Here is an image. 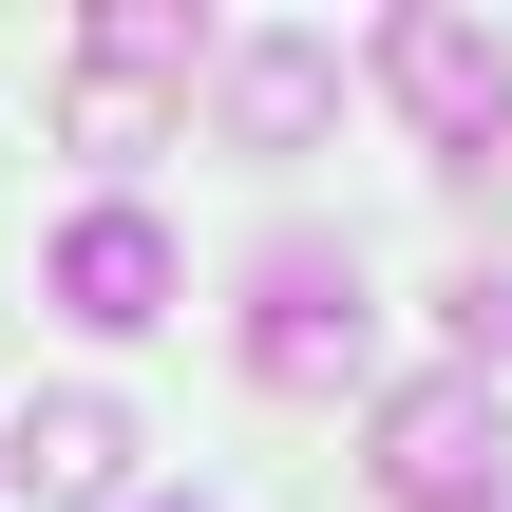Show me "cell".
Returning a JSON list of instances; mask_svg holds the SVG:
<instances>
[{
	"label": "cell",
	"mask_w": 512,
	"mask_h": 512,
	"mask_svg": "<svg viewBox=\"0 0 512 512\" xmlns=\"http://www.w3.org/2000/svg\"><path fill=\"white\" fill-rule=\"evenodd\" d=\"M247 380H266V399H342V380H380V304H361V266H342L323 228H285V247L247 266Z\"/></svg>",
	"instance_id": "1"
},
{
	"label": "cell",
	"mask_w": 512,
	"mask_h": 512,
	"mask_svg": "<svg viewBox=\"0 0 512 512\" xmlns=\"http://www.w3.org/2000/svg\"><path fill=\"white\" fill-rule=\"evenodd\" d=\"M380 95L456 152V171H512V38L494 19H456V0H399L380 19Z\"/></svg>",
	"instance_id": "2"
},
{
	"label": "cell",
	"mask_w": 512,
	"mask_h": 512,
	"mask_svg": "<svg viewBox=\"0 0 512 512\" xmlns=\"http://www.w3.org/2000/svg\"><path fill=\"white\" fill-rule=\"evenodd\" d=\"M494 456H512V418H494L475 361H437V380L380 399V494H399V512H475V494H494Z\"/></svg>",
	"instance_id": "3"
},
{
	"label": "cell",
	"mask_w": 512,
	"mask_h": 512,
	"mask_svg": "<svg viewBox=\"0 0 512 512\" xmlns=\"http://www.w3.org/2000/svg\"><path fill=\"white\" fill-rule=\"evenodd\" d=\"M38 285H57V323H171V304H190V266H171L152 209H76Z\"/></svg>",
	"instance_id": "4"
},
{
	"label": "cell",
	"mask_w": 512,
	"mask_h": 512,
	"mask_svg": "<svg viewBox=\"0 0 512 512\" xmlns=\"http://www.w3.org/2000/svg\"><path fill=\"white\" fill-rule=\"evenodd\" d=\"M209 95H228L247 152H304L342 114V38H209Z\"/></svg>",
	"instance_id": "5"
},
{
	"label": "cell",
	"mask_w": 512,
	"mask_h": 512,
	"mask_svg": "<svg viewBox=\"0 0 512 512\" xmlns=\"http://www.w3.org/2000/svg\"><path fill=\"white\" fill-rule=\"evenodd\" d=\"M114 456H133V418L76 380V399H19V437H0V494H19V512H95V494H114Z\"/></svg>",
	"instance_id": "6"
},
{
	"label": "cell",
	"mask_w": 512,
	"mask_h": 512,
	"mask_svg": "<svg viewBox=\"0 0 512 512\" xmlns=\"http://www.w3.org/2000/svg\"><path fill=\"white\" fill-rule=\"evenodd\" d=\"M76 76H133V95H171V76H209V19H190V0H95Z\"/></svg>",
	"instance_id": "7"
},
{
	"label": "cell",
	"mask_w": 512,
	"mask_h": 512,
	"mask_svg": "<svg viewBox=\"0 0 512 512\" xmlns=\"http://www.w3.org/2000/svg\"><path fill=\"white\" fill-rule=\"evenodd\" d=\"M57 133H76L95 171H133V152H171V95H133V76H76V95H57Z\"/></svg>",
	"instance_id": "8"
},
{
	"label": "cell",
	"mask_w": 512,
	"mask_h": 512,
	"mask_svg": "<svg viewBox=\"0 0 512 512\" xmlns=\"http://www.w3.org/2000/svg\"><path fill=\"white\" fill-rule=\"evenodd\" d=\"M456 342H475V380H512V266H475V304H456Z\"/></svg>",
	"instance_id": "9"
},
{
	"label": "cell",
	"mask_w": 512,
	"mask_h": 512,
	"mask_svg": "<svg viewBox=\"0 0 512 512\" xmlns=\"http://www.w3.org/2000/svg\"><path fill=\"white\" fill-rule=\"evenodd\" d=\"M171 512H209V494H171Z\"/></svg>",
	"instance_id": "10"
},
{
	"label": "cell",
	"mask_w": 512,
	"mask_h": 512,
	"mask_svg": "<svg viewBox=\"0 0 512 512\" xmlns=\"http://www.w3.org/2000/svg\"><path fill=\"white\" fill-rule=\"evenodd\" d=\"M475 512H512V494H475Z\"/></svg>",
	"instance_id": "11"
}]
</instances>
